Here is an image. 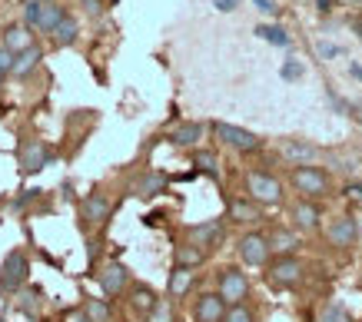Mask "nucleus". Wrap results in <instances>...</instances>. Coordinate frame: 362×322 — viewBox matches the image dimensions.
Listing matches in <instances>:
<instances>
[{"instance_id":"1","label":"nucleus","mask_w":362,"mask_h":322,"mask_svg":"<svg viewBox=\"0 0 362 322\" xmlns=\"http://www.w3.org/2000/svg\"><path fill=\"white\" fill-rule=\"evenodd\" d=\"M289 183L296 186V193H303V200H326L332 193V179L322 167H293Z\"/></svg>"},{"instance_id":"2","label":"nucleus","mask_w":362,"mask_h":322,"mask_svg":"<svg viewBox=\"0 0 362 322\" xmlns=\"http://www.w3.org/2000/svg\"><path fill=\"white\" fill-rule=\"evenodd\" d=\"M246 196L259 206H279L283 203V183L266 169H250L246 173Z\"/></svg>"},{"instance_id":"3","label":"nucleus","mask_w":362,"mask_h":322,"mask_svg":"<svg viewBox=\"0 0 362 322\" xmlns=\"http://www.w3.org/2000/svg\"><path fill=\"white\" fill-rule=\"evenodd\" d=\"M306 276V266L299 256H276L266 266V282L273 289H296Z\"/></svg>"},{"instance_id":"4","label":"nucleus","mask_w":362,"mask_h":322,"mask_svg":"<svg viewBox=\"0 0 362 322\" xmlns=\"http://www.w3.org/2000/svg\"><path fill=\"white\" fill-rule=\"evenodd\" d=\"M250 289H252L250 276H246L240 266H223L220 273H216V292H220L230 306H240V302L250 299Z\"/></svg>"},{"instance_id":"5","label":"nucleus","mask_w":362,"mask_h":322,"mask_svg":"<svg viewBox=\"0 0 362 322\" xmlns=\"http://www.w3.org/2000/svg\"><path fill=\"white\" fill-rule=\"evenodd\" d=\"M236 256H240L243 266H269V256H273V249H269L266 233H256V229L243 233L240 239H236Z\"/></svg>"},{"instance_id":"6","label":"nucleus","mask_w":362,"mask_h":322,"mask_svg":"<svg viewBox=\"0 0 362 322\" xmlns=\"http://www.w3.org/2000/svg\"><path fill=\"white\" fill-rule=\"evenodd\" d=\"M27 279H30V259L21 249L4 256V263H0V289L4 292H21Z\"/></svg>"},{"instance_id":"7","label":"nucleus","mask_w":362,"mask_h":322,"mask_svg":"<svg viewBox=\"0 0 362 322\" xmlns=\"http://www.w3.org/2000/svg\"><path fill=\"white\" fill-rule=\"evenodd\" d=\"M213 133L220 136L230 150H236V153H256V150L263 146V140L252 133V130H243V126H236V123L216 120V123H213Z\"/></svg>"},{"instance_id":"8","label":"nucleus","mask_w":362,"mask_h":322,"mask_svg":"<svg viewBox=\"0 0 362 322\" xmlns=\"http://www.w3.org/2000/svg\"><path fill=\"white\" fill-rule=\"evenodd\" d=\"M187 239L193 246H199L203 253H213V249H220L226 243V220H206V222H197V226H189L187 229Z\"/></svg>"},{"instance_id":"9","label":"nucleus","mask_w":362,"mask_h":322,"mask_svg":"<svg viewBox=\"0 0 362 322\" xmlns=\"http://www.w3.org/2000/svg\"><path fill=\"white\" fill-rule=\"evenodd\" d=\"M100 279V289L110 296V299H117V296H123V292H130V269L123 266V263H117V259H110V263H103L97 273Z\"/></svg>"},{"instance_id":"10","label":"nucleus","mask_w":362,"mask_h":322,"mask_svg":"<svg viewBox=\"0 0 362 322\" xmlns=\"http://www.w3.org/2000/svg\"><path fill=\"white\" fill-rule=\"evenodd\" d=\"M326 239H329V246H336V249L356 246V239H359V222H356V216H349V213L332 216L329 226H326Z\"/></svg>"},{"instance_id":"11","label":"nucleus","mask_w":362,"mask_h":322,"mask_svg":"<svg viewBox=\"0 0 362 322\" xmlns=\"http://www.w3.org/2000/svg\"><path fill=\"white\" fill-rule=\"evenodd\" d=\"M226 312H230V302L223 299L220 292H199L197 302H193V319L197 322H226Z\"/></svg>"},{"instance_id":"12","label":"nucleus","mask_w":362,"mask_h":322,"mask_svg":"<svg viewBox=\"0 0 362 322\" xmlns=\"http://www.w3.org/2000/svg\"><path fill=\"white\" fill-rule=\"evenodd\" d=\"M80 216H83L87 226H103L113 216V200L103 196V193H90L87 200L80 203Z\"/></svg>"},{"instance_id":"13","label":"nucleus","mask_w":362,"mask_h":322,"mask_svg":"<svg viewBox=\"0 0 362 322\" xmlns=\"http://www.w3.org/2000/svg\"><path fill=\"white\" fill-rule=\"evenodd\" d=\"M226 220L240 222V226L259 222L263 220V206H259V203H252L250 196H230V200H226Z\"/></svg>"},{"instance_id":"14","label":"nucleus","mask_w":362,"mask_h":322,"mask_svg":"<svg viewBox=\"0 0 362 322\" xmlns=\"http://www.w3.org/2000/svg\"><path fill=\"white\" fill-rule=\"evenodd\" d=\"M197 269H183V266H173V273H170V279H166V296L170 299H187L189 289L197 286Z\"/></svg>"},{"instance_id":"15","label":"nucleus","mask_w":362,"mask_h":322,"mask_svg":"<svg viewBox=\"0 0 362 322\" xmlns=\"http://www.w3.org/2000/svg\"><path fill=\"white\" fill-rule=\"evenodd\" d=\"M166 186H170V179H166L163 173L146 169V173H143V177H136V183H133V196H140V200H153V196L166 193Z\"/></svg>"},{"instance_id":"16","label":"nucleus","mask_w":362,"mask_h":322,"mask_svg":"<svg viewBox=\"0 0 362 322\" xmlns=\"http://www.w3.org/2000/svg\"><path fill=\"white\" fill-rule=\"evenodd\" d=\"M319 220H322V210H319L316 200H299L293 206V222H296V229H303V233L319 229Z\"/></svg>"},{"instance_id":"17","label":"nucleus","mask_w":362,"mask_h":322,"mask_svg":"<svg viewBox=\"0 0 362 322\" xmlns=\"http://www.w3.org/2000/svg\"><path fill=\"white\" fill-rule=\"evenodd\" d=\"M130 309L136 312V316H143V319H146V316H150V312H153V306L156 302H160V296H156L153 292V286H146V282H133L130 286Z\"/></svg>"},{"instance_id":"18","label":"nucleus","mask_w":362,"mask_h":322,"mask_svg":"<svg viewBox=\"0 0 362 322\" xmlns=\"http://www.w3.org/2000/svg\"><path fill=\"white\" fill-rule=\"evenodd\" d=\"M47 163H50V153H47L44 143L30 140V143L21 150V169H23V173H40Z\"/></svg>"},{"instance_id":"19","label":"nucleus","mask_w":362,"mask_h":322,"mask_svg":"<svg viewBox=\"0 0 362 322\" xmlns=\"http://www.w3.org/2000/svg\"><path fill=\"white\" fill-rule=\"evenodd\" d=\"M283 156L293 163V167H309L319 156V150L313 143H303V140H286L283 143Z\"/></svg>"},{"instance_id":"20","label":"nucleus","mask_w":362,"mask_h":322,"mask_svg":"<svg viewBox=\"0 0 362 322\" xmlns=\"http://www.w3.org/2000/svg\"><path fill=\"white\" fill-rule=\"evenodd\" d=\"M206 263V253L199 249V246H193L187 239V243H176L173 246V266H183V269H199Z\"/></svg>"},{"instance_id":"21","label":"nucleus","mask_w":362,"mask_h":322,"mask_svg":"<svg viewBox=\"0 0 362 322\" xmlns=\"http://www.w3.org/2000/svg\"><path fill=\"white\" fill-rule=\"evenodd\" d=\"M266 239H269V249H273L276 256H296L299 239H296V233H293V229H283V226H276V229L266 236Z\"/></svg>"},{"instance_id":"22","label":"nucleus","mask_w":362,"mask_h":322,"mask_svg":"<svg viewBox=\"0 0 362 322\" xmlns=\"http://www.w3.org/2000/svg\"><path fill=\"white\" fill-rule=\"evenodd\" d=\"M203 140V123H180L173 133H170V143L173 146H197Z\"/></svg>"},{"instance_id":"23","label":"nucleus","mask_w":362,"mask_h":322,"mask_svg":"<svg viewBox=\"0 0 362 322\" xmlns=\"http://www.w3.org/2000/svg\"><path fill=\"white\" fill-rule=\"evenodd\" d=\"M4 47L11 50V54H23V50H30V30L27 27H11L7 34H4Z\"/></svg>"},{"instance_id":"24","label":"nucleus","mask_w":362,"mask_h":322,"mask_svg":"<svg viewBox=\"0 0 362 322\" xmlns=\"http://www.w3.org/2000/svg\"><path fill=\"white\" fill-rule=\"evenodd\" d=\"M193 167H197V173H206L213 179L220 177V160L213 150H193Z\"/></svg>"},{"instance_id":"25","label":"nucleus","mask_w":362,"mask_h":322,"mask_svg":"<svg viewBox=\"0 0 362 322\" xmlns=\"http://www.w3.org/2000/svg\"><path fill=\"white\" fill-rule=\"evenodd\" d=\"M64 17H66V13L60 11L57 4H44V13H40V23H37V27H40L44 34H54L57 27L64 23Z\"/></svg>"},{"instance_id":"26","label":"nucleus","mask_w":362,"mask_h":322,"mask_svg":"<svg viewBox=\"0 0 362 322\" xmlns=\"http://www.w3.org/2000/svg\"><path fill=\"white\" fill-rule=\"evenodd\" d=\"M40 50H37V47H30V50H23V54H17V64H13V73H17V77H27V73H30L33 67H37V64H40Z\"/></svg>"},{"instance_id":"27","label":"nucleus","mask_w":362,"mask_h":322,"mask_svg":"<svg viewBox=\"0 0 362 322\" xmlns=\"http://www.w3.org/2000/svg\"><path fill=\"white\" fill-rule=\"evenodd\" d=\"M50 37H54L57 47H70L74 40H77V20H74V17H64V23H60Z\"/></svg>"},{"instance_id":"28","label":"nucleus","mask_w":362,"mask_h":322,"mask_svg":"<svg viewBox=\"0 0 362 322\" xmlns=\"http://www.w3.org/2000/svg\"><path fill=\"white\" fill-rule=\"evenodd\" d=\"M256 37H263V40H269V44H276V47L289 44V34H286L283 27H276V23H259V27H256Z\"/></svg>"},{"instance_id":"29","label":"nucleus","mask_w":362,"mask_h":322,"mask_svg":"<svg viewBox=\"0 0 362 322\" xmlns=\"http://www.w3.org/2000/svg\"><path fill=\"white\" fill-rule=\"evenodd\" d=\"M83 309H87V316L93 322H110V316H113V309H110V302L107 299H87L83 302Z\"/></svg>"},{"instance_id":"30","label":"nucleus","mask_w":362,"mask_h":322,"mask_svg":"<svg viewBox=\"0 0 362 322\" xmlns=\"http://www.w3.org/2000/svg\"><path fill=\"white\" fill-rule=\"evenodd\" d=\"M146 322H176V309H173V299H160L153 306V312L146 316Z\"/></svg>"},{"instance_id":"31","label":"nucleus","mask_w":362,"mask_h":322,"mask_svg":"<svg viewBox=\"0 0 362 322\" xmlns=\"http://www.w3.org/2000/svg\"><path fill=\"white\" fill-rule=\"evenodd\" d=\"M226 322H256V312H252L246 302H240V306H230V312H226Z\"/></svg>"},{"instance_id":"32","label":"nucleus","mask_w":362,"mask_h":322,"mask_svg":"<svg viewBox=\"0 0 362 322\" xmlns=\"http://www.w3.org/2000/svg\"><path fill=\"white\" fill-rule=\"evenodd\" d=\"M322 322H352V319H349V312H346V306L329 302V306L322 309Z\"/></svg>"},{"instance_id":"33","label":"nucleus","mask_w":362,"mask_h":322,"mask_svg":"<svg viewBox=\"0 0 362 322\" xmlns=\"http://www.w3.org/2000/svg\"><path fill=\"white\" fill-rule=\"evenodd\" d=\"M40 13H44V4H40V0H27V4H23V20L30 23V27L40 23Z\"/></svg>"},{"instance_id":"34","label":"nucleus","mask_w":362,"mask_h":322,"mask_svg":"<svg viewBox=\"0 0 362 322\" xmlns=\"http://www.w3.org/2000/svg\"><path fill=\"white\" fill-rule=\"evenodd\" d=\"M279 73H283V80H299L306 70H303V64H299V60H286Z\"/></svg>"},{"instance_id":"35","label":"nucleus","mask_w":362,"mask_h":322,"mask_svg":"<svg viewBox=\"0 0 362 322\" xmlns=\"http://www.w3.org/2000/svg\"><path fill=\"white\" fill-rule=\"evenodd\" d=\"M13 64H17V54H11L7 47H0V77H4V73H13Z\"/></svg>"},{"instance_id":"36","label":"nucleus","mask_w":362,"mask_h":322,"mask_svg":"<svg viewBox=\"0 0 362 322\" xmlns=\"http://www.w3.org/2000/svg\"><path fill=\"white\" fill-rule=\"evenodd\" d=\"M236 4H243V0H213V7L220 13H230V11H236Z\"/></svg>"},{"instance_id":"37","label":"nucleus","mask_w":362,"mask_h":322,"mask_svg":"<svg viewBox=\"0 0 362 322\" xmlns=\"http://www.w3.org/2000/svg\"><path fill=\"white\" fill-rule=\"evenodd\" d=\"M83 7H87L90 17H100V11H103V7H100V0H83Z\"/></svg>"},{"instance_id":"38","label":"nucleus","mask_w":362,"mask_h":322,"mask_svg":"<svg viewBox=\"0 0 362 322\" xmlns=\"http://www.w3.org/2000/svg\"><path fill=\"white\" fill-rule=\"evenodd\" d=\"M256 7H259L263 13H276V4H273V0H256Z\"/></svg>"},{"instance_id":"39","label":"nucleus","mask_w":362,"mask_h":322,"mask_svg":"<svg viewBox=\"0 0 362 322\" xmlns=\"http://www.w3.org/2000/svg\"><path fill=\"white\" fill-rule=\"evenodd\" d=\"M319 54H322V56H336V54H339V47H332V44H319Z\"/></svg>"},{"instance_id":"40","label":"nucleus","mask_w":362,"mask_h":322,"mask_svg":"<svg viewBox=\"0 0 362 322\" xmlns=\"http://www.w3.org/2000/svg\"><path fill=\"white\" fill-rule=\"evenodd\" d=\"M66 322H93V319L87 316V309H80V312H74V316H70Z\"/></svg>"},{"instance_id":"41","label":"nucleus","mask_w":362,"mask_h":322,"mask_svg":"<svg viewBox=\"0 0 362 322\" xmlns=\"http://www.w3.org/2000/svg\"><path fill=\"white\" fill-rule=\"evenodd\" d=\"M316 7H319L322 13H329V11H332V0H316Z\"/></svg>"},{"instance_id":"42","label":"nucleus","mask_w":362,"mask_h":322,"mask_svg":"<svg viewBox=\"0 0 362 322\" xmlns=\"http://www.w3.org/2000/svg\"><path fill=\"white\" fill-rule=\"evenodd\" d=\"M346 193H352V196H359V200H362V183H352V186L346 189Z\"/></svg>"},{"instance_id":"43","label":"nucleus","mask_w":362,"mask_h":322,"mask_svg":"<svg viewBox=\"0 0 362 322\" xmlns=\"http://www.w3.org/2000/svg\"><path fill=\"white\" fill-rule=\"evenodd\" d=\"M349 70H352V77H359V80H362V67H359V64H352Z\"/></svg>"},{"instance_id":"44","label":"nucleus","mask_w":362,"mask_h":322,"mask_svg":"<svg viewBox=\"0 0 362 322\" xmlns=\"http://www.w3.org/2000/svg\"><path fill=\"white\" fill-rule=\"evenodd\" d=\"M110 4H120V0H110Z\"/></svg>"},{"instance_id":"45","label":"nucleus","mask_w":362,"mask_h":322,"mask_svg":"<svg viewBox=\"0 0 362 322\" xmlns=\"http://www.w3.org/2000/svg\"><path fill=\"white\" fill-rule=\"evenodd\" d=\"M0 83H4V77H0Z\"/></svg>"}]
</instances>
